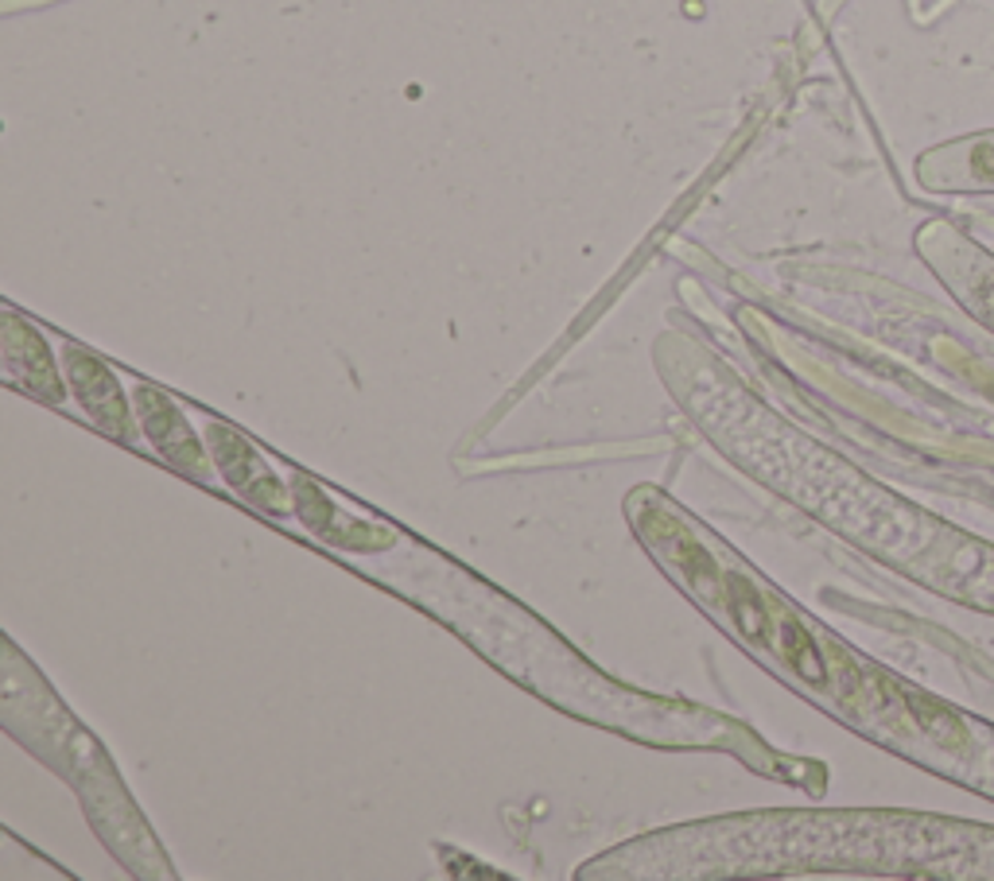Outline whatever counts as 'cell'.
<instances>
[{"label":"cell","mask_w":994,"mask_h":881,"mask_svg":"<svg viewBox=\"0 0 994 881\" xmlns=\"http://www.w3.org/2000/svg\"><path fill=\"white\" fill-rule=\"evenodd\" d=\"M913 715H921V722H925L940 742H960L963 738L960 719H956L948 707H936V703H928V699H913Z\"/></svg>","instance_id":"obj_1"},{"label":"cell","mask_w":994,"mask_h":881,"mask_svg":"<svg viewBox=\"0 0 994 881\" xmlns=\"http://www.w3.org/2000/svg\"><path fill=\"white\" fill-rule=\"evenodd\" d=\"M975 175H983V179H994V140L991 144H979L975 148Z\"/></svg>","instance_id":"obj_2"}]
</instances>
